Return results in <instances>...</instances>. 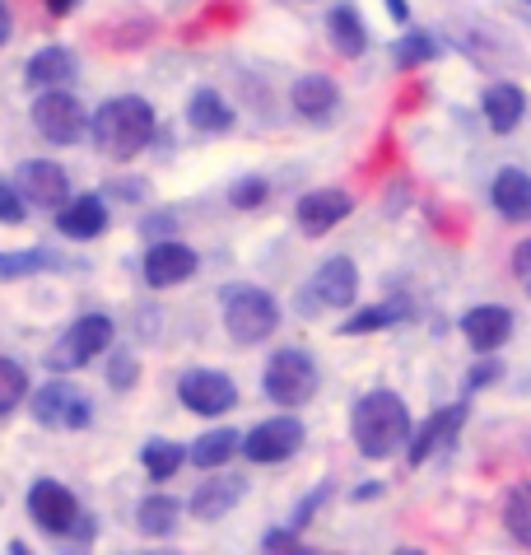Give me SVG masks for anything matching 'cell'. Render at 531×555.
<instances>
[{
  "label": "cell",
  "instance_id": "d4e9b609",
  "mask_svg": "<svg viewBox=\"0 0 531 555\" xmlns=\"http://www.w3.org/2000/svg\"><path fill=\"white\" fill-rule=\"evenodd\" d=\"M238 449H243V439L233 435V429H210V435H200L192 449H186V462L206 467V472H220V467H229V457Z\"/></svg>",
  "mask_w": 531,
  "mask_h": 555
},
{
  "label": "cell",
  "instance_id": "8992f818",
  "mask_svg": "<svg viewBox=\"0 0 531 555\" xmlns=\"http://www.w3.org/2000/svg\"><path fill=\"white\" fill-rule=\"evenodd\" d=\"M34 127L42 141L52 145H75L80 135L89 131V113L85 103L70 94V89H38V103H34Z\"/></svg>",
  "mask_w": 531,
  "mask_h": 555
},
{
  "label": "cell",
  "instance_id": "4316f807",
  "mask_svg": "<svg viewBox=\"0 0 531 555\" xmlns=\"http://www.w3.org/2000/svg\"><path fill=\"white\" fill-rule=\"evenodd\" d=\"M186 462V449L173 439H150L145 449H140V467L150 472V481H173Z\"/></svg>",
  "mask_w": 531,
  "mask_h": 555
},
{
  "label": "cell",
  "instance_id": "d6986e66",
  "mask_svg": "<svg viewBox=\"0 0 531 555\" xmlns=\"http://www.w3.org/2000/svg\"><path fill=\"white\" fill-rule=\"evenodd\" d=\"M490 202L508 224H531V178L522 168H504L490 188Z\"/></svg>",
  "mask_w": 531,
  "mask_h": 555
},
{
  "label": "cell",
  "instance_id": "4fadbf2b",
  "mask_svg": "<svg viewBox=\"0 0 531 555\" xmlns=\"http://www.w3.org/2000/svg\"><path fill=\"white\" fill-rule=\"evenodd\" d=\"M350 210H354V196L350 192L318 188V192L299 196V206H294V220H299V229H303L308 238H322V234H332V229L346 220Z\"/></svg>",
  "mask_w": 531,
  "mask_h": 555
},
{
  "label": "cell",
  "instance_id": "f6af8a7d",
  "mask_svg": "<svg viewBox=\"0 0 531 555\" xmlns=\"http://www.w3.org/2000/svg\"><path fill=\"white\" fill-rule=\"evenodd\" d=\"M70 5H75V0H47V10H52L56 20H61V14H70Z\"/></svg>",
  "mask_w": 531,
  "mask_h": 555
},
{
  "label": "cell",
  "instance_id": "ee69618b",
  "mask_svg": "<svg viewBox=\"0 0 531 555\" xmlns=\"http://www.w3.org/2000/svg\"><path fill=\"white\" fill-rule=\"evenodd\" d=\"M10 28H14V20H10V5H5V0H0V48H5Z\"/></svg>",
  "mask_w": 531,
  "mask_h": 555
},
{
  "label": "cell",
  "instance_id": "4dcf8cb0",
  "mask_svg": "<svg viewBox=\"0 0 531 555\" xmlns=\"http://www.w3.org/2000/svg\"><path fill=\"white\" fill-rule=\"evenodd\" d=\"M24 402H28V374H24V364L0 354V421H5L10 411H20Z\"/></svg>",
  "mask_w": 531,
  "mask_h": 555
},
{
  "label": "cell",
  "instance_id": "cb8c5ba5",
  "mask_svg": "<svg viewBox=\"0 0 531 555\" xmlns=\"http://www.w3.org/2000/svg\"><path fill=\"white\" fill-rule=\"evenodd\" d=\"M186 121L206 135H224V131H233V107L220 99V89L200 85L196 94L186 99Z\"/></svg>",
  "mask_w": 531,
  "mask_h": 555
},
{
  "label": "cell",
  "instance_id": "836d02e7",
  "mask_svg": "<svg viewBox=\"0 0 531 555\" xmlns=\"http://www.w3.org/2000/svg\"><path fill=\"white\" fill-rule=\"evenodd\" d=\"M498 378H504V360H498V350H490V354H480V360L466 369V392H485V388H494Z\"/></svg>",
  "mask_w": 531,
  "mask_h": 555
},
{
  "label": "cell",
  "instance_id": "9c48e42d",
  "mask_svg": "<svg viewBox=\"0 0 531 555\" xmlns=\"http://www.w3.org/2000/svg\"><path fill=\"white\" fill-rule=\"evenodd\" d=\"M299 449H303V421H294V415H275V421H261L252 435H243V457L261 462V467L289 462Z\"/></svg>",
  "mask_w": 531,
  "mask_h": 555
},
{
  "label": "cell",
  "instance_id": "7bdbcfd3",
  "mask_svg": "<svg viewBox=\"0 0 531 555\" xmlns=\"http://www.w3.org/2000/svg\"><path fill=\"white\" fill-rule=\"evenodd\" d=\"M378 495H387V486H383V481H378V486H373V481H368V486H359V490H354V495H350V500H354V504H368V500H378Z\"/></svg>",
  "mask_w": 531,
  "mask_h": 555
},
{
  "label": "cell",
  "instance_id": "2e32d148",
  "mask_svg": "<svg viewBox=\"0 0 531 555\" xmlns=\"http://www.w3.org/2000/svg\"><path fill=\"white\" fill-rule=\"evenodd\" d=\"M308 295L318 304H326V308H354V299H359V267L350 257L322 261L318 275H312V285H308Z\"/></svg>",
  "mask_w": 531,
  "mask_h": 555
},
{
  "label": "cell",
  "instance_id": "b9f144b4",
  "mask_svg": "<svg viewBox=\"0 0 531 555\" xmlns=\"http://www.w3.org/2000/svg\"><path fill=\"white\" fill-rule=\"evenodd\" d=\"M387 14H392L397 24H411V0H383Z\"/></svg>",
  "mask_w": 531,
  "mask_h": 555
},
{
  "label": "cell",
  "instance_id": "30bf717a",
  "mask_svg": "<svg viewBox=\"0 0 531 555\" xmlns=\"http://www.w3.org/2000/svg\"><path fill=\"white\" fill-rule=\"evenodd\" d=\"M28 518H34L42 532L66 537V532L75 528V518H80V500H75L61 481H52V476H42V481L28 486Z\"/></svg>",
  "mask_w": 531,
  "mask_h": 555
},
{
  "label": "cell",
  "instance_id": "5bb4252c",
  "mask_svg": "<svg viewBox=\"0 0 531 555\" xmlns=\"http://www.w3.org/2000/svg\"><path fill=\"white\" fill-rule=\"evenodd\" d=\"M196 253L186 248V243H173V238H154L150 253H145V281L154 289H173L182 281H192L196 275Z\"/></svg>",
  "mask_w": 531,
  "mask_h": 555
},
{
  "label": "cell",
  "instance_id": "9a60e30c",
  "mask_svg": "<svg viewBox=\"0 0 531 555\" xmlns=\"http://www.w3.org/2000/svg\"><path fill=\"white\" fill-rule=\"evenodd\" d=\"M462 336H466V346H471L476 354H490L498 346H508L513 313H508L504 304H476L471 313L462 318Z\"/></svg>",
  "mask_w": 531,
  "mask_h": 555
},
{
  "label": "cell",
  "instance_id": "ba28073f",
  "mask_svg": "<svg viewBox=\"0 0 531 555\" xmlns=\"http://www.w3.org/2000/svg\"><path fill=\"white\" fill-rule=\"evenodd\" d=\"M178 402L192 415L215 421V415H229L238 406V388H233V378L220 374V369H192V374L178 378Z\"/></svg>",
  "mask_w": 531,
  "mask_h": 555
},
{
  "label": "cell",
  "instance_id": "83f0119b",
  "mask_svg": "<svg viewBox=\"0 0 531 555\" xmlns=\"http://www.w3.org/2000/svg\"><path fill=\"white\" fill-rule=\"evenodd\" d=\"M405 322V304H373V308H359L340 322V332L346 336H368V332H383V327H397Z\"/></svg>",
  "mask_w": 531,
  "mask_h": 555
},
{
  "label": "cell",
  "instance_id": "f546056e",
  "mask_svg": "<svg viewBox=\"0 0 531 555\" xmlns=\"http://www.w3.org/2000/svg\"><path fill=\"white\" fill-rule=\"evenodd\" d=\"M397 66L401 70H415V66H429V61H439L443 56V48H439V38L433 34H425V28H415V34H405L401 42H397Z\"/></svg>",
  "mask_w": 531,
  "mask_h": 555
},
{
  "label": "cell",
  "instance_id": "74e56055",
  "mask_svg": "<svg viewBox=\"0 0 531 555\" xmlns=\"http://www.w3.org/2000/svg\"><path fill=\"white\" fill-rule=\"evenodd\" d=\"M140 234H145L150 243H154V238H164V234H178V215H173V210H154V215H145V220H140Z\"/></svg>",
  "mask_w": 531,
  "mask_h": 555
},
{
  "label": "cell",
  "instance_id": "8fae6325",
  "mask_svg": "<svg viewBox=\"0 0 531 555\" xmlns=\"http://www.w3.org/2000/svg\"><path fill=\"white\" fill-rule=\"evenodd\" d=\"M462 425H466V402L439 406V411H433L425 425L415 429L411 449H405V462H411V467H425V462H429L433 453H448L452 443L462 439Z\"/></svg>",
  "mask_w": 531,
  "mask_h": 555
},
{
  "label": "cell",
  "instance_id": "7dc6e473",
  "mask_svg": "<svg viewBox=\"0 0 531 555\" xmlns=\"http://www.w3.org/2000/svg\"><path fill=\"white\" fill-rule=\"evenodd\" d=\"M527 5H531V0H527Z\"/></svg>",
  "mask_w": 531,
  "mask_h": 555
},
{
  "label": "cell",
  "instance_id": "ffe728a7",
  "mask_svg": "<svg viewBox=\"0 0 531 555\" xmlns=\"http://www.w3.org/2000/svg\"><path fill=\"white\" fill-rule=\"evenodd\" d=\"M289 99H294V113H299V117L326 121L336 113V103H340V89H336L332 75H303V80H294Z\"/></svg>",
  "mask_w": 531,
  "mask_h": 555
},
{
  "label": "cell",
  "instance_id": "8d00e7d4",
  "mask_svg": "<svg viewBox=\"0 0 531 555\" xmlns=\"http://www.w3.org/2000/svg\"><path fill=\"white\" fill-rule=\"evenodd\" d=\"M261 551H275V555L303 551V537H299V528H271V532L261 537Z\"/></svg>",
  "mask_w": 531,
  "mask_h": 555
},
{
  "label": "cell",
  "instance_id": "ac0fdd59",
  "mask_svg": "<svg viewBox=\"0 0 531 555\" xmlns=\"http://www.w3.org/2000/svg\"><path fill=\"white\" fill-rule=\"evenodd\" d=\"M243 495H247L243 476H210V481H200L192 490V500H186V514L200 518V522H220L229 508H238Z\"/></svg>",
  "mask_w": 531,
  "mask_h": 555
},
{
  "label": "cell",
  "instance_id": "484cf974",
  "mask_svg": "<svg viewBox=\"0 0 531 555\" xmlns=\"http://www.w3.org/2000/svg\"><path fill=\"white\" fill-rule=\"evenodd\" d=\"M178 518H182V504L168 500V495H145L140 508H135V528L145 537H173Z\"/></svg>",
  "mask_w": 531,
  "mask_h": 555
},
{
  "label": "cell",
  "instance_id": "f35d334b",
  "mask_svg": "<svg viewBox=\"0 0 531 555\" xmlns=\"http://www.w3.org/2000/svg\"><path fill=\"white\" fill-rule=\"evenodd\" d=\"M113 196H121V202H140V196L150 192V182H140V178H121V182H113V188H107Z\"/></svg>",
  "mask_w": 531,
  "mask_h": 555
},
{
  "label": "cell",
  "instance_id": "ab89813d",
  "mask_svg": "<svg viewBox=\"0 0 531 555\" xmlns=\"http://www.w3.org/2000/svg\"><path fill=\"white\" fill-rule=\"evenodd\" d=\"M513 275H518L522 285L531 281V238H522L518 248H513Z\"/></svg>",
  "mask_w": 531,
  "mask_h": 555
},
{
  "label": "cell",
  "instance_id": "44dd1931",
  "mask_svg": "<svg viewBox=\"0 0 531 555\" xmlns=\"http://www.w3.org/2000/svg\"><path fill=\"white\" fill-rule=\"evenodd\" d=\"M75 80V56L70 48H42L28 56L24 66V85L28 89H66Z\"/></svg>",
  "mask_w": 531,
  "mask_h": 555
},
{
  "label": "cell",
  "instance_id": "d6a6232c",
  "mask_svg": "<svg viewBox=\"0 0 531 555\" xmlns=\"http://www.w3.org/2000/svg\"><path fill=\"white\" fill-rule=\"evenodd\" d=\"M266 202H271V182H266V178H238V182H233V188H229V206H238V210H257V206H266Z\"/></svg>",
  "mask_w": 531,
  "mask_h": 555
},
{
  "label": "cell",
  "instance_id": "277c9868",
  "mask_svg": "<svg viewBox=\"0 0 531 555\" xmlns=\"http://www.w3.org/2000/svg\"><path fill=\"white\" fill-rule=\"evenodd\" d=\"M117 341V327H113V318L107 313H85V318H75L66 332L56 336V346L42 354V364L52 369V374H75V369H85L93 364L103 350H113Z\"/></svg>",
  "mask_w": 531,
  "mask_h": 555
},
{
  "label": "cell",
  "instance_id": "52a82bcc",
  "mask_svg": "<svg viewBox=\"0 0 531 555\" xmlns=\"http://www.w3.org/2000/svg\"><path fill=\"white\" fill-rule=\"evenodd\" d=\"M28 406H34V421L42 429H85L89 415H93L89 397L75 388V383H61V378L42 383V388L28 397Z\"/></svg>",
  "mask_w": 531,
  "mask_h": 555
},
{
  "label": "cell",
  "instance_id": "1f68e13d",
  "mask_svg": "<svg viewBox=\"0 0 531 555\" xmlns=\"http://www.w3.org/2000/svg\"><path fill=\"white\" fill-rule=\"evenodd\" d=\"M52 253L42 248H24V253H0V281H24V275H38L42 267H52Z\"/></svg>",
  "mask_w": 531,
  "mask_h": 555
},
{
  "label": "cell",
  "instance_id": "7c38bea8",
  "mask_svg": "<svg viewBox=\"0 0 531 555\" xmlns=\"http://www.w3.org/2000/svg\"><path fill=\"white\" fill-rule=\"evenodd\" d=\"M20 196L28 206H42V210H61L70 202V178H66V168L52 164V159H28L20 168Z\"/></svg>",
  "mask_w": 531,
  "mask_h": 555
},
{
  "label": "cell",
  "instance_id": "6da1fadb",
  "mask_svg": "<svg viewBox=\"0 0 531 555\" xmlns=\"http://www.w3.org/2000/svg\"><path fill=\"white\" fill-rule=\"evenodd\" d=\"M350 435H354L359 453L383 462L411 439V411H405V402L392 388H373V392L359 397L354 411H350Z\"/></svg>",
  "mask_w": 531,
  "mask_h": 555
},
{
  "label": "cell",
  "instance_id": "5b68a950",
  "mask_svg": "<svg viewBox=\"0 0 531 555\" xmlns=\"http://www.w3.org/2000/svg\"><path fill=\"white\" fill-rule=\"evenodd\" d=\"M261 392L285 411L312 402V397H318V364H312V354L299 346H280L271 360H266Z\"/></svg>",
  "mask_w": 531,
  "mask_h": 555
},
{
  "label": "cell",
  "instance_id": "bcb514c9",
  "mask_svg": "<svg viewBox=\"0 0 531 555\" xmlns=\"http://www.w3.org/2000/svg\"><path fill=\"white\" fill-rule=\"evenodd\" d=\"M527 295H531V281H527Z\"/></svg>",
  "mask_w": 531,
  "mask_h": 555
},
{
  "label": "cell",
  "instance_id": "e575fe53",
  "mask_svg": "<svg viewBox=\"0 0 531 555\" xmlns=\"http://www.w3.org/2000/svg\"><path fill=\"white\" fill-rule=\"evenodd\" d=\"M135 378H140V364H135V354L117 346L113 364H107V383H113V388H121V392H131V388H135Z\"/></svg>",
  "mask_w": 531,
  "mask_h": 555
},
{
  "label": "cell",
  "instance_id": "3957f363",
  "mask_svg": "<svg viewBox=\"0 0 531 555\" xmlns=\"http://www.w3.org/2000/svg\"><path fill=\"white\" fill-rule=\"evenodd\" d=\"M220 313H224V332L238 346H261L266 336L280 332V304H275V295H266L261 285H247V281L224 285Z\"/></svg>",
  "mask_w": 531,
  "mask_h": 555
},
{
  "label": "cell",
  "instance_id": "d590c367",
  "mask_svg": "<svg viewBox=\"0 0 531 555\" xmlns=\"http://www.w3.org/2000/svg\"><path fill=\"white\" fill-rule=\"evenodd\" d=\"M24 215H28V202L20 196V188L0 178V224H20Z\"/></svg>",
  "mask_w": 531,
  "mask_h": 555
},
{
  "label": "cell",
  "instance_id": "60d3db41",
  "mask_svg": "<svg viewBox=\"0 0 531 555\" xmlns=\"http://www.w3.org/2000/svg\"><path fill=\"white\" fill-rule=\"evenodd\" d=\"M66 537H75L80 546H85V542H93V518H89V514H80V518H75V528H70Z\"/></svg>",
  "mask_w": 531,
  "mask_h": 555
},
{
  "label": "cell",
  "instance_id": "f1b7e54d",
  "mask_svg": "<svg viewBox=\"0 0 531 555\" xmlns=\"http://www.w3.org/2000/svg\"><path fill=\"white\" fill-rule=\"evenodd\" d=\"M504 528H508L513 542L531 551V481L508 490V500H504Z\"/></svg>",
  "mask_w": 531,
  "mask_h": 555
},
{
  "label": "cell",
  "instance_id": "7a4b0ae2",
  "mask_svg": "<svg viewBox=\"0 0 531 555\" xmlns=\"http://www.w3.org/2000/svg\"><path fill=\"white\" fill-rule=\"evenodd\" d=\"M93 145H99L103 159H135L140 150L154 141V107L135 94L107 99L99 113L89 117Z\"/></svg>",
  "mask_w": 531,
  "mask_h": 555
},
{
  "label": "cell",
  "instance_id": "e0dca14e",
  "mask_svg": "<svg viewBox=\"0 0 531 555\" xmlns=\"http://www.w3.org/2000/svg\"><path fill=\"white\" fill-rule=\"evenodd\" d=\"M56 229L66 238H75V243L99 238L103 229H107V202H103V192H80V196L70 192V202L56 210Z\"/></svg>",
  "mask_w": 531,
  "mask_h": 555
},
{
  "label": "cell",
  "instance_id": "603a6c76",
  "mask_svg": "<svg viewBox=\"0 0 531 555\" xmlns=\"http://www.w3.org/2000/svg\"><path fill=\"white\" fill-rule=\"evenodd\" d=\"M480 113H485L490 131L508 135V131L522 121V113H527V94H522L518 85H490L485 99H480Z\"/></svg>",
  "mask_w": 531,
  "mask_h": 555
},
{
  "label": "cell",
  "instance_id": "7402d4cb",
  "mask_svg": "<svg viewBox=\"0 0 531 555\" xmlns=\"http://www.w3.org/2000/svg\"><path fill=\"white\" fill-rule=\"evenodd\" d=\"M326 34H332V48L346 56V61H359V56L368 52V28H364V20H359L354 5L326 10Z\"/></svg>",
  "mask_w": 531,
  "mask_h": 555
}]
</instances>
